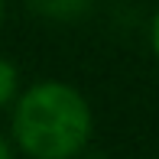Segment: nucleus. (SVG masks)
<instances>
[{
	"mask_svg": "<svg viewBox=\"0 0 159 159\" xmlns=\"http://www.w3.org/2000/svg\"><path fill=\"white\" fill-rule=\"evenodd\" d=\"M13 133L33 159H71L91 136V111L75 88L42 81L23 94Z\"/></svg>",
	"mask_w": 159,
	"mask_h": 159,
	"instance_id": "obj_1",
	"label": "nucleus"
},
{
	"mask_svg": "<svg viewBox=\"0 0 159 159\" xmlns=\"http://www.w3.org/2000/svg\"><path fill=\"white\" fill-rule=\"evenodd\" d=\"M39 13L46 16H59V20H68V16H78V13L88 10V0H30Z\"/></svg>",
	"mask_w": 159,
	"mask_h": 159,
	"instance_id": "obj_2",
	"label": "nucleus"
},
{
	"mask_svg": "<svg viewBox=\"0 0 159 159\" xmlns=\"http://www.w3.org/2000/svg\"><path fill=\"white\" fill-rule=\"evenodd\" d=\"M13 91H16V68L0 59V107L13 98Z\"/></svg>",
	"mask_w": 159,
	"mask_h": 159,
	"instance_id": "obj_3",
	"label": "nucleus"
},
{
	"mask_svg": "<svg viewBox=\"0 0 159 159\" xmlns=\"http://www.w3.org/2000/svg\"><path fill=\"white\" fill-rule=\"evenodd\" d=\"M153 46H156V52H159V13H156V23H153Z\"/></svg>",
	"mask_w": 159,
	"mask_h": 159,
	"instance_id": "obj_4",
	"label": "nucleus"
},
{
	"mask_svg": "<svg viewBox=\"0 0 159 159\" xmlns=\"http://www.w3.org/2000/svg\"><path fill=\"white\" fill-rule=\"evenodd\" d=\"M0 159H10V149H7V143L0 140Z\"/></svg>",
	"mask_w": 159,
	"mask_h": 159,
	"instance_id": "obj_5",
	"label": "nucleus"
},
{
	"mask_svg": "<svg viewBox=\"0 0 159 159\" xmlns=\"http://www.w3.org/2000/svg\"><path fill=\"white\" fill-rule=\"evenodd\" d=\"M0 13H3V0H0Z\"/></svg>",
	"mask_w": 159,
	"mask_h": 159,
	"instance_id": "obj_6",
	"label": "nucleus"
}]
</instances>
